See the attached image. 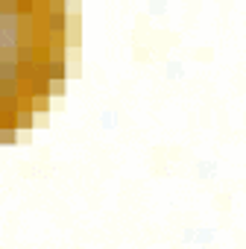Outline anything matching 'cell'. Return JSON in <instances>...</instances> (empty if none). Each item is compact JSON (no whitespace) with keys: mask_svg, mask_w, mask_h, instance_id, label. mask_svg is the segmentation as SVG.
Returning a JSON list of instances; mask_svg holds the SVG:
<instances>
[{"mask_svg":"<svg viewBox=\"0 0 246 249\" xmlns=\"http://www.w3.org/2000/svg\"><path fill=\"white\" fill-rule=\"evenodd\" d=\"M65 0H0V144L27 129L62 88Z\"/></svg>","mask_w":246,"mask_h":249,"instance_id":"obj_1","label":"cell"}]
</instances>
